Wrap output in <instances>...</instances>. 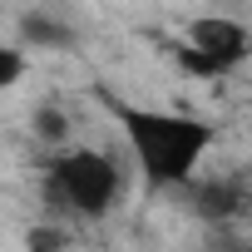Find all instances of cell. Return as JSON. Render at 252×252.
<instances>
[{
    "label": "cell",
    "mask_w": 252,
    "mask_h": 252,
    "mask_svg": "<svg viewBox=\"0 0 252 252\" xmlns=\"http://www.w3.org/2000/svg\"><path fill=\"white\" fill-rule=\"evenodd\" d=\"M232 252H252V242H237V247H232Z\"/></svg>",
    "instance_id": "10"
},
{
    "label": "cell",
    "mask_w": 252,
    "mask_h": 252,
    "mask_svg": "<svg viewBox=\"0 0 252 252\" xmlns=\"http://www.w3.org/2000/svg\"><path fill=\"white\" fill-rule=\"evenodd\" d=\"M173 60H178V69H183V74H198V79H218V74H222V64H218L213 55L193 50V45H178V50H173Z\"/></svg>",
    "instance_id": "6"
},
{
    "label": "cell",
    "mask_w": 252,
    "mask_h": 252,
    "mask_svg": "<svg viewBox=\"0 0 252 252\" xmlns=\"http://www.w3.org/2000/svg\"><path fill=\"white\" fill-rule=\"evenodd\" d=\"M188 45H193V50H203V55H213V60L227 69V64L247 60L252 35H247L237 20H227V15H198V20L188 25Z\"/></svg>",
    "instance_id": "3"
},
{
    "label": "cell",
    "mask_w": 252,
    "mask_h": 252,
    "mask_svg": "<svg viewBox=\"0 0 252 252\" xmlns=\"http://www.w3.org/2000/svg\"><path fill=\"white\" fill-rule=\"evenodd\" d=\"M109 114L119 119L124 139L134 149V163L149 188H178L193 178L198 158L213 144V124L193 114H168V109H139L129 99H109Z\"/></svg>",
    "instance_id": "1"
},
{
    "label": "cell",
    "mask_w": 252,
    "mask_h": 252,
    "mask_svg": "<svg viewBox=\"0 0 252 252\" xmlns=\"http://www.w3.org/2000/svg\"><path fill=\"white\" fill-rule=\"evenodd\" d=\"M20 74H25V50H15V45H10L5 55H0V84L10 89V84H15Z\"/></svg>",
    "instance_id": "9"
},
{
    "label": "cell",
    "mask_w": 252,
    "mask_h": 252,
    "mask_svg": "<svg viewBox=\"0 0 252 252\" xmlns=\"http://www.w3.org/2000/svg\"><path fill=\"white\" fill-rule=\"evenodd\" d=\"M35 134H40L45 144H64L69 124H64V114H60L55 104H40V109H35Z\"/></svg>",
    "instance_id": "7"
},
{
    "label": "cell",
    "mask_w": 252,
    "mask_h": 252,
    "mask_svg": "<svg viewBox=\"0 0 252 252\" xmlns=\"http://www.w3.org/2000/svg\"><path fill=\"white\" fill-rule=\"evenodd\" d=\"M20 35H25L30 45H40V50H69V45H74V35H69L60 20L40 15V10H30V15L20 20Z\"/></svg>",
    "instance_id": "5"
},
{
    "label": "cell",
    "mask_w": 252,
    "mask_h": 252,
    "mask_svg": "<svg viewBox=\"0 0 252 252\" xmlns=\"http://www.w3.org/2000/svg\"><path fill=\"white\" fill-rule=\"evenodd\" d=\"M188 203L203 222H232L247 213V188L237 178H198L188 183Z\"/></svg>",
    "instance_id": "4"
},
{
    "label": "cell",
    "mask_w": 252,
    "mask_h": 252,
    "mask_svg": "<svg viewBox=\"0 0 252 252\" xmlns=\"http://www.w3.org/2000/svg\"><path fill=\"white\" fill-rule=\"evenodd\" d=\"M64 247H69V237L60 227H50V222L30 227V237H25V252H64Z\"/></svg>",
    "instance_id": "8"
},
{
    "label": "cell",
    "mask_w": 252,
    "mask_h": 252,
    "mask_svg": "<svg viewBox=\"0 0 252 252\" xmlns=\"http://www.w3.org/2000/svg\"><path fill=\"white\" fill-rule=\"evenodd\" d=\"M45 193L79 218H104L119 198V168L94 149H69L45 168Z\"/></svg>",
    "instance_id": "2"
}]
</instances>
